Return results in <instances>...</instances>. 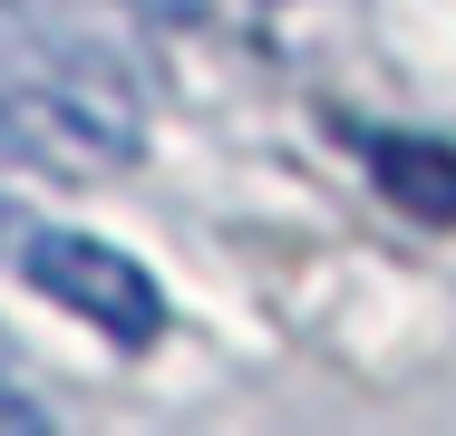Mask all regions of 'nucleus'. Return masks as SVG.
I'll list each match as a JSON object with an SVG mask.
<instances>
[{
    "mask_svg": "<svg viewBox=\"0 0 456 436\" xmlns=\"http://www.w3.org/2000/svg\"><path fill=\"white\" fill-rule=\"evenodd\" d=\"M0 156L39 174H117L136 156V107L88 49L10 39L0 49Z\"/></svg>",
    "mask_w": 456,
    "mask_h": 436,
    "instance_id": "obj_1",
    "label": "nucleus"
},
{
    "mask_svg": "<svg viewBox=\"0 0 456 436\" xmlns=\"http://www.w3.org/2000/svg\"><path fill=\"white\" fill-rule=\"evenodd\" d=\"M20 271H29L59 311L97 320L117 349H156V340H166V291H156V271L126 253V243H97V233H59V223H39V233L20 243Z\"/></svg>",
    "mask_w": 456,
    "mask_h": 436,
    "instance_id": "obj_2",
    "label": "nucleus"
},
{
    "mask_svg": "<svg viewBox=\"0 0 456 436\" xmlns=\"http://www.w3.org/2000/svg\"><path fill=\"white\" fill-rule=\"evenodd\" d=\"M369 184L408 223H456V146H437V136H379L369 146Z\"/></svg>",
    "mask_w": 456,
    "mask_h": 436,
    "instance_id": "obj_3",
    "label": "nucleus"
},
{
    "mask_svg": "<svg viewBox=\"0 0 456 436\" xmlns=\"http://www.w3.org/2000/svg\"><path fill=\"white\" fill-rule=\"evenodd\" d=\"M126 10H146V20H166V29H194L214 0H126Z\"/></svg>",
    "mask_w": 456,
    "mask_h": 436,
    "instance_id": "obj_4",
    "label": "nucleus"
},
{
    "mask_svg": "<svg viewBox=\"0 0 456 436\" xmlns=\"http://www.w3.org/2000/svg\"><path fill=\"white\" fill-rule=\"evenodd\" d=\"M0 427H49V417L20 398V378H10V368H0Z\"/></svg>",
    "mask_w": 456,
    "mask_h": 436,
    "instance_id": "obj_5",
    "label": "nucleus"
},
{
    "mask_svg": "<svg viewBox=\"0 0 456 436\" xmlns=\"http://www.w3.org/2000/svg\"><path fill=\"white\" fill-rule=\"evenodd\" d=\"M0 233H10V204H0Z\"/></svg>",
    "mask_w": 456,
    "mask_h": 436,
    "instance_id": "obj_6",
    "label": "nucleus"
}]
</instances>
